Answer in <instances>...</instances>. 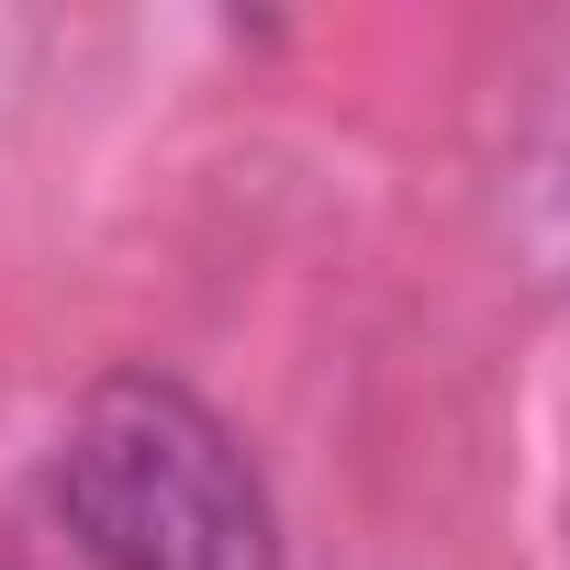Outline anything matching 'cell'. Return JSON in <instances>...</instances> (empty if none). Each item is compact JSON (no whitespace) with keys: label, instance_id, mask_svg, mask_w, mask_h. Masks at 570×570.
Listing matches in <instances>:
<instances>
[{"label":"cell","instance_id":"obj_1","mask_svg":"<svg viewBox=\"0 0 570 570\" xmlns=\"http://www.w3.org/2000/svg\"><path fill=\"white\" fill-rule=\"evenodd\" d=\"M57 514L101 570H279L257 459L168 370H112L79 392L57 436Z\"/></svg>","mask_w":570,"mask_h":570}]
</instances>
